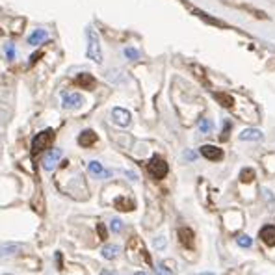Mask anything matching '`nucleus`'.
<instances>
[{
    "mask_svg": "<svg viewBox=\"0 0 275 275\" xmlns=\"http://www.w3.org/2000/svg\"><path fill=\"white\" fill-rule=\"evenodd\" d=\"M87 58L93 60L95 63H102V51H101V41H99L97 32L91 26L87 28Z\"/></svg>",
    "mask_w": 275,
    "mask_h": 275,
    "instance_id": "1",
    "label": "nucleus"
},
{
    "mask_svg": "<svg viewBox=\"0 0 275 275\" xmlns=\"http://www.w3.org/2000/svg\"><path fill=\"white\" fill-rule=\"evenodd\" d=\"M147 171L153 178L160 180V178H164L166 175H168L169 166H168V162H166L162 156H153L147 164Z\"/></svg>",
    "mask_w": 275,
    "mask_h": 275,
    "instance_id": "2",
    "label": "nucleus"
},
{
    "mask_svg": "<svg viewBox=\"0 0 275 275\" xmlns=\"http://www.w3.org/2000/svg\"><path fill=\"white\" fill-rule=\"evenodd\" d=\"M54 140V130L52 128H47V130H41L39 134H36L34 142H32V153H41L43 149H47Z\"/></svg>",
    "mask_w": 275,
    "mask_h": 275,
    "instance_id": "3",
    "label": "nucleus"
},
{
    "mask_svg": "<svg viewBox=\"0 0 275 275\" xmlns=\"http://www.w3.org/2000/svg\"><path fill=\"white\" fill-rule=\"evenodd\" d=\"M84 104V97L80 93H61V106L65 110H78Z\"/></svg>",
    "mask_w": 275,
    "mask_h": 275,
    "instance_id": "4",
    "label": "nucleus"
},
{
    "mask_svg": "<svg viewBox=\"0 0 275 275\" xmlns=\"http://www.w3.org/2000/svg\"><path fill=\"white\" fill-rule=\"evenodd\" d=\"M130 119H132V116H130V112L128 110H125V108H113L112 110V121L118 125V127H128L130 125Z\"/></svg>",
    "mask_w": 275,
    "mask_h": 275,
    "instance_id": "5",
    "label": "nucleus"
},
{
    "mask_svg": "<svg viewBox=\"0 0 275 275\" xmlns=\"http://www.w3.org/2000/svg\"><path fill=\"white\" fill-rule=\"evenodd\" d=\"M60 158H61V149H51V151L45 154V158H43V168H45V171H52V169L56 168V164L60 162Z\"/></svg>",
    "mask_w": 275,
    "mask_h": 275,
    "instance_id": "6",
    "label": "nucleus"
},
{
    "mask_svg": "<svg viewBox=\"0 0 275 275\" xmlns=\"http://www.w3.org/2000/svg\"><path fill=\"white\" fill-rule=\"evenodd\" d=\"M201 154H203L207 160H212V162H218V160L223 158V151L219 147H216V145H203V147H201Z\"/></svg>",
    "mask_w": 275,
    "mask_h": 275,
    "instance_id": "7",
    "label": "nucleus"
},
{
    "mask_svg": "<svg viewBox=\"0 0 275 275\" xmlns=\"http://www.w3.org/2000/svg\"><path fill=\"white\" fill-rule=\"evenodd\" d=\"M95 143H97V134L93 132V130H89V128H86V130H82L78 134V145L80 147H91Z\"/></svg>",
    "mask_w": 275,
    "mask_h": 275,
    "instance_id": "8",
    "label": "nucleus"
},
{
    "mask_svg": "<svg viewBox=\"0 0 275 275\" xmlns=\"http://www.w3.org/2000/svg\"><path fill=\"white\" fill-rule=\"evenodd\" d=\"M260 240L264 242L266 245H275V225H264L260 229Z\"/></svg>",
    "mask_w": 275,
    "mask_h": 275,
    "instance_id": "9",
    "label": "nucleus"
},
{
    "mask_svg": "<svg viewBox=\"0 0 275 275\" xmlns=\"http://www.w3.org/2000/svg\"><path fill=\"white\" fill-rule=\"evenodd\" d=\"M87 171H89V175H91V177H95V178H110V177H112V171H104L99 162H89V166H87Z\"/></svg>",
    "mask_w": 275,
    "mask_h": 275,
    "instance_id": "10",
    "label": "nucleus"
},
{
    "mask_svg": "<svg viewBox=\"0 0 275 275\" xmlns=\"http://www.w3.org/2000/svg\"><path fill=\"white\" fill-rule=\"evenodd\" d=\"M194 231L188 229V227H182V229H178V240H180V244L184 247H194Z\"/></svg>",
    "mask_w": 275,
    "mask_h": 275,
    "instance_id": "11",
    "label": "nucleus"
},
{
    "mask_svg": "<svg viewBox=\"0 0 275 275\" xmlns=\"http://www.w3.org/2000/svg\"><path fill=\"white\" fill-rule=\"evenodd\" d=\"M240 140L242 142H259V140H262V132L257 128H245L244 132L240 134Z\"/></svg>",
    "mask_w": 275,
    "mask_h": 275,
    "instance_id": "12",
    "label": "nucleus"
},
{
    "mask_svg": "<svg viewBox=\"0 0 275 275\" xmlns=\"http://www.w3.org/2000/svg\"><path fill=\"white\" fill-rule=\"evenodd\" d=\"M101 255L104 257L106 260H112L116 259V257L119 255V245L116 244H108V245H102V249H101Z\"/></svg>",
    "mask_w": 275,
    "mask_h": 275,
    "instance_id": "13",
    "label": "nucleus"
},
{
    "mask_svg": "<svg viewBox=\"0 0 275 275\" xmlns=\"http://www.w3.org/2000/svg\"><path fill=\"white\" fill-rule=\"evenodd\" d=\"M75 82H77L78 86L86 87V89H91V87L95 86V78H93L91 75H87V73H80Z\"/></svg>",
    "mask_w": 275,
    "mask_h": 275,
    "instance_id": "14",
    "label": "nucleus"
},
{
    "mask_svg": "<svg viewBox=\"0 0 275 275\" xmlns=\"http://www.w3.org/2000/svg\"><path fill=\"white\" fill-rule=\"evenodd\" d=\"M47 39V32L45 30H34L30 34V37H28V43L30 45H39V43H43V41Z\"/></svg>",
    "mask_w": 275,
    "mask_h": 275,
    "instance_id": "15",
    "label": "nucleus"
},
{
    "mask_svg": "<svg viewBox=\"0 0 275 275\" xmlns=\"http://www.w3.org/2000/svg\"><path fill=\"white\" fill-rule=\"evenodd\" d=\"M214 99L221 104V106L225 108H231L233 104H235V101H233V97L231 95H227V93H214Z\"/></svg>",
    "mask_w": 275,
    "mask_h": 275,
    "instance_id": "16",
    "label": "nucleus"
},
{
    "mask_svg": "<svg viewBox=\"0 0 275 275\" xmlns=\"http://www.w3.org/2000/svg\"><path fill=\"white\" fill-rule=\"evenodd\" d=\"M136 204H134V201L132 199H118L116 201V209H119V210H132Z\"/></svg>",
    "mask_w": 275,
    "mask_h": 275,
    "instance_id": "17",
    "label": "nucleus"
},
{
    "mask_svg": "<svg viewBox=\"0 0 275 275\" xmlns=\"http://www.w3.org/2000/svg\"><path fill=\"white\" fill-rule=\"evenodd\" d=\"M253 178H255V171L249 168L242 169V173H240V180L242 182H253Z\"/></svg>",
    "mask_w": 275,
    "mask_h": 275,
    "instance_id": "18",
    "label": "nucleus"
},
{
    "mask_svg": "<svg viewBox=\"0 0 275 275\" xmlns=\"http://www.w3.org/2000/svg\"><path fill=\"white\" fill-rule=\"evenodd\" d=\"M199 130L203 134H209L210 130H212V121H210V119H201V121H199Z\"/></svg>",
    "mask_w": 275,
    "mask_h": 275,
    "instance_id": "19",
    "label": "nucleus"
},
{
    "mask_svg": "<svg viewBox=\"0 0 275 275\" xmlns=\"http://www.w3.org/2000/svg\"><path fill=\"white\" fill-rule=\"evenodd\" d=\"M236 242H238L240 247H251V244H253V240L247 235H240L238 238H236Z\"/></svg>",
    "mask_w": 275,
    "mask_h": 275,
    "instance_id": "20",
    "label": "nucleus"
},
{
    "mask_svg": "<svg viewBox=\"0 0 275 275\" xmlns=\"http://www.w3.org/2000/svg\"><path fill=\"white\" fill-rule=\"evenodd\" d=\"M19 249L15 244H6L4 247H0V257H4V255H10V253H15V251Z\"/></svg>",
    "mask_w": 275,
    "mask_h": 275,
    "instance_id": "21",
    "label": "nucleus"
},
{
    "mask_svg": "<svg viewBox=\"0 0 275 275\" xmlns=\"http://www.w3.org/2000/svg\"><path fill=\"white\" fill-rule=\"evenodd\" d=\"M154 273H156V275H173V271L169 270L168 266H164V264H158L156 268H154Z\"/></svg>",
    "mask_w": 275,
    "mask_h": 275,
    "instance_id": "22",
    "label": "nucleus"
},
{
    "mask_svg": "<svg viewBox=\"0 0 275 275\" xmlns=\"http://www.w3.org/2000/svg\"><path fill=\"white\" fill-rule=\"evenodd\" d=\"M154 247H156V249H166V238H162V236H160V238H154Z\"/></svg>",
    "mask_w": 275,
    "mask_h": 275,
    "instance_id": "23",
    "label": "nucleus"
},
{
    "mask_svg": "<svg viewBox=\"0 0 275 275\" xmlns=\"http://www.w3.org/2000/svg\"><path fill=\"white\" fill-rule=\"evenodd\" d=\"M125 56L130 58V60H138L140 54H138V51H134V49H125Z\"/></svg>",
    "mask_w": 275,
    "mask_h": 275,
    "instance_id": "24",
    "label": "nucleus"
},
{
    "mask_svg": "<svg viewBox=\"0 0 275 275\" xmlns=\"http://www.w3.org/2000/svg\"><path fill=\"white\" fill-rule=\"evenodd\" d=\"M123 229V221L121 219H112V231L113 233H119Z\"/></svg>",
    "mask_w": 275,
    "mask_h": 275,
    "instance_id": "25",
    "label": "nucleus"
},
{
    "mask_svg": "<svg viewBox=\"0 0 275 275\" xmlns=\"http://www.w3.org/2000/svg\"><path fill=\"white\" fill-rule=\"evenodd\" d=\"M184 158H186L188 162H194L195 158H197V154H195L194 151H184Z\"/></svg>",
    "mask_w": 275,
    "mask_h": 275,
    "instance_id": "26",
    "label": "nucleus"
},
{
    "mask_svg": "<svg viewBox=\"0 0 275 275\" xmlns=\"http://www.w3.org/2000/svg\"><path fill=\"white\" fill-rule=\"evenodd\" d=\"M6 54H8V58H10V60H13V58H15V51H13V47H11V45L6 47Z\"/></svg>",
    "mask_w": 275,
    "mask_h": 275,
    "instance_id": "27",
    "label": "nucleus"
},
{
    "mask_svg": "<svg viewBox=\"0 0 275 275\" xmlns=\"http://www.w3.org/2000/svg\"><path fill=\"white\" fill-rule=\"evenodd\" d=\"M99 235H101L102 238H106V229H104L102 225H99Z\"/></svg>",
    "mask_w": 275,
    "mask_h": 275,
    "instance_id": "28",
    "label": "nucleus"
},
{
    "mask_svg": "<svg viewBox=\"0 0 275 275\" xmlns=\"http://www.w3.org/2000/svg\"><path fill=\"white\" fill-rule=\"evenodd\" d=\"M101 275H118V273H116V271H112V270H102Z\"/></svg>",
    "mask_w": 275,
    "mask_h": 275,
    "instance_id": "29",
    "label": "nucleus"
},
{
    "mask_svg": "<svg viewBox=\"0 0 275 275\" xmlns=\"http://www.w3.org/2000/svg\"><path fill=\"white\" fill-rule=\"evenodd\" d=\"M199 275H216V273H212V271H204V273H199Z\"/></svg>",
    "mask_w": 275,
    "mask_h": 275,
    "instance_id": "30",
    "label": "nucleus"
},
{
    "mask_svg": "<svg viewBox=\"0 0 275 275\" xmlns=\"http://www.w3.org/2000/svg\"><path fill=\"white\" fill-rule=\"evenodd\" d=\"M134 275H147V273H143V271H138V273H134Z\"/></svg>",
    "mask_w": 275,
    "mask_h": 275,
    "instance_id": "31",
    "label": "nucleus"
},
{
    "mask_svg": "<svg viewBox=\"0 0 275 275\" xmlns=\"http://www.w3.org/2000/svg\"><path fill=\"white\" fill-rule=\"evenodd\" d=\"M6 275H10V273H6Z\"/></svg>",
    "mask_w": 275,
    "mask_h": 275,
    "instance_id": "32",
    "label": "nucleus"
}]
</instances>
